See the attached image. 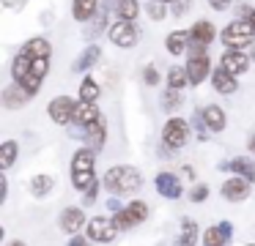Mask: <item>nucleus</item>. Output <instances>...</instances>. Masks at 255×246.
Instances as JSON below:
<instances>
[{"label":"nucleus","mask_w":255,"mask_h":246,"mask_svg":"<svg viewBox=\"0 0 255 246\" xmlns=\"http://www.w3.org/2000/svg\"><path fill=\"white\" fill-rule=\"evenodd\" d=\"M105 189L110 197H124L132 194V191L143 189V175H140L137 167H129V164H118V167H110L105 175Z\"/></svg>","instance_id":"nucleus-1"},{"label":"nucleus","mask_w":255,"mask_h":246,"mask_svg":"<svg viewBox=\"0 0 255 246\" xmlns=\"http://www.w3.org/2000/svg\"><path fill=\"white\" fill-rule=\"evenodd\" d=\"M72 183H74V189H80L83 194L96 183V151H91V148L74 151V156H72Z\"/></svg>","instance_id":"nucleus-2"},{"label":"nucleus","mask_w":255,"mask_h":246,"mask_svg":"<svg viewBox=\"0 0 255 246\" xmlns=\"http://www.w3.org/2000/svg\"><path fill=\"white\" fill-rule=\"evenodd\" d=\"M220 38H222V44H225L228 49H242V52H244L247 47H253V44H255V30L247 25V22L233 19V22H228V25L222 27Z\"/></svg>","instance_id":"nucleus-3"},{"label":"nucleus","mask_w":255,"mask_h":246,"mask_svg":"<svg viewBox=\"0 0 255 246\" xmlns=\"http://www.w3.org/2000/svg\"><path fill=\"white\" fill-rule=\"evenodd\" d=\"M189 140V123L184 118H178V115H173V118L165 120V126H162V142H165V148H170V151H181L184 145H187Z\"/></svg>","instance_id":"nucleus-4"},{"label":"nucleus","mask_w":255,"mask_h":246,"mask_svg":"<svg viewBox=\"0 0 255 246\" xmlns=\"http://www.w3.org/2000/svg\"><path fill=\"white\" fill-rule=\"evenodd\" d=\"M187 74H189V85H200L211 71V58L203 47H189V60H187Z\"/></svg>","instance_id":"nucleus-5"},{"label":"nucleus","mask_w":255,"mask_h":246,"mask_svg":"<svg viewBox=\"0 0 255 246\" xmlns=\"http://www.w3.org/2000/svg\"><path fill=\"white\" fill-rule=\"evenodd\" d=\"M107 38H110L116 47H121V49H132V47H137V41H140V27H137V22L118 19V22L110 25Z\"/></svg>","instance_id":"nucleus-6"},{"label":"nucleus","mask_w":255,"mask_h":246,"mask_svg":"<svg viewBox=\"0 0 255 246\" xmlns=\"http://www.w3.org/2000/svg\"><path fill=\"white\" fill-rule=\"evenodd\" d=\"M77 104L72 96H55L50 101V107H47V115L52 118V123L55 126H69L74 123V112H77Z\"/></svg>","instance_id":"nucleus-7"},{"label":"nucleus","mask_w":255,"mask_h":246,"mask_svg":"<svg viewBox=\"0 0 255 246\" xmlns=\"http://www.w3.org/2000/svg\"><path fill=\"white\" fill-rule=\"evenodd\" d=\"M113 219H116L118 230H132V227H137V224H143L145 219H148V205H145L143 200H134V202H129V205H124V211Z\"/></svg>","instance_id":"nucleus-8"},{"label":"nucleus","mask_w":255,"mask_h":246,"mask_svg":"<svg viewBox=\"0 0 255 246\" xmlns=\"http://www.w3.org/2000/svg\"><path fill=\"white\" fill-rule=\"evenodd\" d=\"M116 235H118L116 219H110V216H94L88 222V238L94 241V244H110V241H116Z\"/></svg>","instance_id":"nucleus-9"},{"label":"nucleus","mask_w":255,"mask_h":246,"mask_svg":"<svg viewBox=\"0 0 255 246\" xmlns=\"http://www.w3.org/2000/svg\"><path fill=\"white\" fill-rule=\"evenodd\" d=\"M250 55L247 52H242V49H228V52H222V58H220V69H225L228 74H233V77H242L244 71L250 69Z\"/></svg>","instance_id":"nucleus-10"},{"label":"nucleus","mask_w":255,"mask_h":246,"mask_svg":"<svg viewBox=\"0 0 255 246\" xmlns=\"http://www.w3.org/2000/svg\"><path fill=\"white\" fill-rule=\"evenodd\" d=\"M222 197L231 202H242L250 197V191H253V183H250L247 178H242V175H233V178H228L225 183H222Z\"/></svg>","instance_id":"nucleus-11"},{"label":"nucleus","mask_w":255,"mask_h":246,"mask_svg":"<svg viewBox=\"0 0 255 246\" xmlns=\"http://www.w3.org/2000/svg\"><path fill=\"white\" fill-rule=\"evenodd\" d=\"M154 186H156V191H159L162 197H167V200H178L181 197V178H178L176 172H159L156 175V180H154Z\"/></svg>","instance_id":"nucleus-12"},{"label":"nucleus","mask_w":255,"mask_h":246,"mask_svg":"<svg viewBox=\"0 0 255 246\" xmlns=\"http://www.w3.org/2000/svg\"><path fill=\"white\" fill-rule=\"evenodd\" d=\"M30 98L33 96H30L22 85H17V82H11V85L3 87V107L6 109H19V107H25Z\"/></svg>","instance_id":"nucleus-13"},{"label":"nucleus","mask_w":255,"mask_h":246,"mask_svg":"<svg viewBox=\"0 0 255 246\" xmlns=\"http://www.w3.org/2000/svg\"><path fill=\"white\" fill-rule=\"evenodd\" d=\"M189 38H192L195 47H203L206 49L217 38V30H214V25H211L209 19H198L192 27H189Z\"/></svg>","instance_id":"nucleus-14"},{"label":"nucleus","mask_w":255,"mask_h":246,"mask_svg":"<svg viewBox=\"0 0 255 246\" xmlns=\"http://www.w3.org/2000/svg\"><path fill=\"white\" fill-rule=\"evenodd\" d=\"M231 233H233V224L231 222L211 224V227L203 233V246H225L228 241H231Z\"/></svg>","instance_id":"nucleus-15"},{"label":"nucleus","mask_w":255,"mask_h":246,"mask_svg":"<svg viewBox=\"0 0 255 246\" xmlns=\"http://www.w3.org/2000/svg\"><path fill=\"white\" fill-rule=\"evenodd\" d=\"M211 87H214L217 93H222V96H231V93L239 90V80L233 74H228L225 69H214V74H211Z\"/></svg>","instance_id":"nucleus-16"},{"label":"nucleus","mask_w":255,"mask_h":246,"mask_svg":"<svg viewBox=\"0 0 255 246\" xmlns=\"http://www.w3.org/2000/svg\"><path fill=\"white\" fill-rule=\"evenodd\" d=\"M83 140H85V145H88L91 151H99V148L105 145V140H107V120H105V115H102L94 126H88V129H85Z\"/></svg>","instance_id":"nucleus-17"},{"label":"nucleus","mask_w":255,"mask_h":246,"mask_svg":"<svg viewBox=\"0 0 255 246\" xmlns=\"http://www.w3.org/2000/svg\"><path fill=\"white\" fill-rule=\"evenodd\" d=\"M58 224H61V230H63V233H69V235L80 233V227L85 224L83 208H66V211L61 213V219H58Z\"/></svg>","instance_id":"nucleus-18"},{"label":"nucleus","mask_w":255,"mask_h":246,"mask_svg":"<svg viewBox=\"0 0 255 246\" xmlns=\"http://www.w3.org/2000/svg\"><path fill=\"white\" fill-rule=\"evenodd\" d=\"M192 44V38H189V30H173L165 36V49L173 55V58H178V55L187 52V47Z\"/></svg>","instance_id":"nucleus-19"},{"label":"nucleus","mask_w":255,"mask_h":246,"mask_svg":"<svg viewBox=\"0 0 255 246\" xmlns=\"http://www.w3.org/2000/svg\"><path fill=\"white\" fill-rule=\"evenodd\" d=\"M99 118H102V112H99V107H96V104L80 101V104H77V112H74V126H80V129H88V126H94Z\"/></svg>","instance_id":"nucleus-20"},{"label":"nucleus","mask_w":255,"mask_h":246,"mask_svg":"<svg viewBox=\"0 0 255 246\" xmlns=\"http://www.w3.org/2000/svg\"><path fill=\"white\" fill-rule=\"evenodd\" d=\"M203 120H206V126H209L211 134L222 131V129H225V123H228L225 109H222L220 104H209V107H203Z\"/></svg>","instance_id":"nucleus-21"},{"label":"nucleus","mask_w":255,"mask_h":246,"mask_svg":"<svg viewBox=\"0 0 255 246\" xmlns=\"http://www.w3.org/2000/svg\"><path fill=\"white\" fill-rule=\"evenodd\" d=\"M99 0H72V14L77 22H91L99 14Z\"/></svg>","instance_id":"nucleus-22"},{"label":"nucleus","mask_w":255,"mask_h":246,"mask_svg":"<svg viewBox=\"0 0 255 246\" xmlns=\"http://www.w3.org/2000/svg\"><path fill=\"white\" fill-rule=\"evenodd\" d=\"M22 52H28L30 58H50L52 55V44L47 41L44 36H36V38H28L22 44Z\"/></svg>","instance_id":"nucleus-23"},{"label":"nucleus","mask_w":255,"mask_h":246,"mask_svg":"<svg viewBox=\"0 0 255 246\" xmlns=\"http://www.w3.org/2000/svg\"><path fill=\"white\" fill-rule=\"evenodd\" d=\"M30 69H33V58H30L28 52H22V49H19L17 52V58H14V63H11V77H14V82H22L25 77L30 74Z\"/></svg>","instance_id":"nucleus-24"},{"label":"nucleus","mask_w":255,"mask_h":246,"mask_svg":"<svg viewBox=\"0 0 255 246\" xmlns=\"http://www.w3.org/2000/svg\"><path fill=\"white\" fill-rule=\"evenodd\" d=\"M220 169H231V172H236V175H242V178H247L250 183H253V178H255V164L250 162V159H231V162H225Z\"/></svg>","instance_id":"nucleus-25"},{"label":"nucleus","mask_w":255,"mask_h":246,"mask_svg":"<svg viewBox=\"0 0 255 246\" xmlns=\"http://www.w3.org/2000/svg\"><path fill=\"white\" fill-rule=\"evenodd\" d=\"M198 222H192V219H184L181 222V235H178L176 246H195L198 244Z\"/></svg>","instance_id":"nucleus-26"},{"label":"nucleus","mask_w":255,"mask_h":246,"mask_svg":"<svg viewBox=\"0 0 255 246\" xmlns=\"http://www.w3.org/2000/svg\"><path fill=\"white\" fill-rule=\"evenodd\" d=\"M187 85H189L187 66H170V71H167V87H173V90H184Z\"/></svg>","instance_id":"nucleus-27"},{"label":"nucleus","mask_w":255,"mask_h":246,"mask_svg":"<svg viewBox=\"0 0 255 246\" xmlns=\"http://www.w3.org/2000/svg\"><path fill=\"white\" fill-rule=\"evenodd\" d=\"M99 82L94 80V77H85L83 82H80V90H77V96H80V101H88V104H96V98H99Z\"/></svg>","instance_id":"nucleus-28"},{"label":"nucleus","mask_w":255,"mask_h":246,"mask_svg":"<svg viewBox=\"0 0 255 246\" xmlns=\"http://www.w3.org/2000/svg\"><path fill=\"white\" fill-rule=\"evenodd\" d=\"M17 153H19V145L17 140H6L0 145V169H8L14 162H17Z\"/></svg>","instance_id":"nucleus-29"},{"label":"nucleus","mask_w":255,"mask_h":246,"mask_svg":"<svg viewBox=\"0 0 255 246\" xmlns=\"http://www.w3.org/2000/svg\"><path fill=\"white\" fill-rule=\"evenodd\" d=\"M99 55H102V49L96 47V44H91V47L85 49L83 55H80V60L74 63V69H77V71H88L91 66H96V63H99Z\"/></svg>","instance_id":"nucleus-30"},{"label":"nucleus","mask_w":255,"mask_h":246,"mask_svg":"<svg viewBox=\"0 0 255 246\" xmlns=\"http://www.w3.org/2000/svg\"><path fill=\"white\" fill-rule=\"evenodd\" d=\"M52 186H55L52 175H33V180H30V191H33L36 197L50 194V191H52Z\"/></svg>","instance_id":"nucleus-31"},{"label":"nucleus","mask_w":255,"mask_h":246,"mask_svg":"<svg viewBox=\"0 0 255 246\" xmlns=\"http://www.w3.org/2000/svg\"><path fill=\"white\" fill-rule=\"evenodd\" d=\"M184 104V96L181 90H173V87H167L165 96H162V109H167V112H176L178 107Z\"/></svg>","instance_id":"nucleus-32"},{"label":"nucleus","mask_w":255,"mask_h":246,"mask_svg":"<svg viewBox=\"0 0 255 246\" xmlns=\"http://www.w3.org/2000/svg\"><path fill=\"white\" fill-rule=\"evenodd\" d=\"M116 14L121 16V19H127V22H134L137 14H140V3L137 0H124V3L116 8Z\"/></svg>","instance_id":"nucleus-33"},{"label":"nucleus","mask_w":255,"mask_h":246,"mask_svg":"<svg viewBox=\"0 0 255 246\" xmlns=\"http://www.w3.org/2000/svg\"><path fill=\"white\" fill-rule=\"evenodd\" d=\"M236 19L247 22V25L255 30V8H253L250 3H239V5H236Z\"/></svg>","instance_id":"nucleus-34"},{"label":"nucleus","mask_w":255,"mask_h":246,"mask_svg":"<svg viewBox=\"0 0 255 246\" xmlns=\"http://www.w3.org/2000/svg\"><path fill=\"white\" fill-rule=\"evenodd\" d=\"M145 11H148V16L154 22H162L167 16V8H165V3H159V0H148L145 3Z\"/></svg>","instance_id":"nucleus-35"},{"label":"nucleus","mask_w":255,"mask_h":246,"mask_svg":"<svg viewBox=\"0 0 255 246\" xmlns=\"http://www.w3.org/2000/svg\"><path fill=\"white\" fill-rule=\"evenodd\" d=\"M192 126H195V131H198L200 140H206V137L211 134L209 126H206V120H203V109H195V112H192Z\"/></svg>","instance_id":"nucleus-36"},{"label":"nucleus","mask_w":255,"mask_h":246,"mask_svg":"<svg viewBox=\"0 0 255 246\" xmlns=\"http://www.w3.org/2000/svg\"><path fill=\"white\" fill-rule=\"evenodd\" d=\"M143 82L148 87H156L162 82V77H159V71H156V66H145L143 69Z\"/></svg>","instance_id":"nucleus-37"},{"label":"nucleus","mask_w":255,"mask_h":246,"mask_svg":"<svg viewBox=\"0 0 255 246\" xmlns=\"http://www.w3.org/2000/svg\"><path fill=\"white\" fill-rule=\"evenodd\" d=\"M206 197H209V186H206V183H198L192 191H189V200H192V202H203Z\"/></svg>","instance_id":"nucleus-38"},{"label":"nucleus","mask_w":255,"mask_h":246,"mask_svg":"<svg viewBox=\"0 0 255 246\" xmlns=\"http://www.w3.org/2000/svg\"><path fill=\"white\" fill-rule=\"evenodd\" d=\"M102 27H105V14H96L94 22H91V27H85V38H88V33H99Z\"/></svg>","instance_id":"nucleus-39"},{"label":"nucleus","mask_w":255,"mask_h":246,"mask_svg":"<svg viewBox=\"0 0 255 246\" xmlns=\"http://www.w3.org/2000/svg\"><path fill=\"white\" fill-rule=\"evenodd\" d=\"M189 3H192V0H176V3H173V16H187Z\"/></svg>","instance_id":"nucleus-40"},{"label":"nucleus","mask_w":255,"mask_h":246,"mask_svg":"<svg viewBox=\"0 0 255 246\" xmlns=\"http://www.w3.org/2000/svg\"><path fill=\"white\" fill-rule=\"evenodd\" d=\"M94 202H96V183H94V186H91V189L83 194V205H94Z\"/></svg>","instance_id":"nucleus-41"},{"label":"nucleus","mask_w":255,"mask_h":246,"mask_svg":"<svg viewBox=\"0 0 255 246\" xmlns=\"http://www.w3.org/2000/svg\"><path fill=\"white\" fill-rule=\"evenodd\" d=\"M231 3H233V0H209V5H211L214 11H225Z\"/></svg>","instance_id":"nucleus-42"},{"label":"nucleus","mask_w":255,"mask_h":246,"mask_svg":"<svg viewBox=\"0 0 255 246\" xmlns=\"http://www.w3.org/2000/svg\"><path fill=\"white\" fill-rule=\"evenodd\" d=\"M6 194H8V180H6V175L0 178V202H6Z\"/></svg>","instance_id":"nucleus-43"},{"label":"nucleus","mask_w":255,"mask_h":246,"mask_svg":"<svg viewBox=\"0 0 255 246\" xmlns=\"http://www.w3.org/2000/svg\"><path fill=\"white\" fill-rule=\"evenodd\" d=\"M69 246H88V238H85V235H74V238L69 241Z\"/></svg>","instance_id":"nucleus-44"},{"label":"nucleus","mask_w":255,"mask_h":246,"mask_svg":"<svg viewBox=\"0 0 255 246\" xmlns=\"http://www.w3.org/2000/svg\"><path fill=\"white\" fill-rule=\"evenodd\" d=\"M105 3H107V8H110V5H116V8H118V5L124 3V0H105Z\"/></svg>","instance_id":"nucleus-45"},{"label":"nucleus","mask_w":255,"mask_h":246,"mask_svg":"<svg viewBox=\"0 0 255 246\" xmlns=\"http://www.w3.org/2000/svg\"><path fill=\"white\" fill-rule=\"evenodd\" d=\"M6 246H28V244H25V241H8Z\"/></svg>","instance_id":"nucleus-46"},{"label":"nucleus","mask_w":255,"mask_h":246,"mask_svg":"<svg viewBox=\"0 0 255 246\" xmlns=\"http://www.w3.org/2000/svg\"><path fill=\"white\" fill-rule=\"evenodd\" d=\"M250 151H253V153H255V134H253V137H250Z\"/></svg>","instance_id":"nucleus-47"},{"label":"nucleus","mask_w":255,"mask_h":246,"mask_svg":"<svg viewBox=\"0 0 255 246\" xmlns=\"http://www.w3.org/2000/svg\"><path fill=\"white\" fill-rule=\"evenodd\" d=\"M159 3H165V5H167V3H176V0H159Z\"/></svg>","instance_id":"nucleus-48"},{"label":"nucleus","mask_w":255,"mask_h":246,"mask_svg":"<svg viewBox=\"0 0 255 246\" xmlns=\"http://www.w3.org/2000/svg\"><path fill=\"white\" fill-rule=\"evenodd\" d=\"M250 60H253V63H255V49H253V55H250Z\"/></svg>","instance_id":"nucleus-49"},{"label":"nucleus","mask_w":255,"mask_h":246,"mask_svg":"<svg viewBox=\"0 0 255 246\" xmlns=\"http://www.w3.org/2000/svg\"><path fill=\"white\" fill-rule=\"evenodd\" d=\"M247 246H255V244H247Z\"/></svg>","instance_id":"nucleus-50"}]
</instances>
